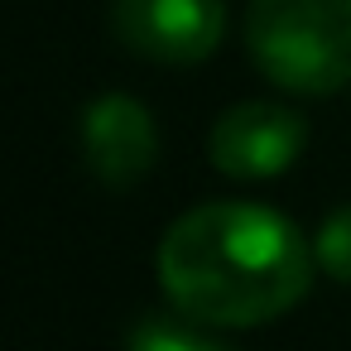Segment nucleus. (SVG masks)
I'll return each mask as SVG.
<instances>
[{
  "label": "nucleus",
  "instance_id": "2",
  "mask_svg": "<svg viewBox=\"0 0 351 351\" xmlns=\"http://www.w3.org/2000/svg\"><path fill=\"white\" fill-rule=\"evenodd\" d=\"M245 49L293 97H332L351 82V0H250Z\"/></svg>",
  "mask_w": 351,
  "mask_h": 351
},
{
  "label": "nucleus",
  "instance_id": "3",
  "mask_svg": "<svg viewBox=\"0 0 351 351\" xmlns=\"http://www.w3.org/2000/svg\"><path fill=\"white\" fill-rule=\"evenodd\" d=\"M111 29L130 53L188 68L217 53L226 34V5L221 0H111Z\"/></svg>",
  "mask_w": 351,
  "mask_h": 351
},
{
  "label": "nucleus",
  "instance_id": "7",
  "mask_svg": "<svg viewBox=\"0 0 351 351\" xmlns=\"http://www.w3.org/2000/svg\"><path fill=\"white\" fill-rule=\"evenodd\" d=\"M313 255H317V265H322L332 279L351 284V202H346V207H337V212L317 226Z\"/></svg>",
  "mask_w": 351,
  "mask_h": 351
},
{
  "label": "nucleus",
  "instance_id": "4",
  "mask_svg": "<svg viewBox=\"0 0 351 351\" xmlns=\"http://www.w3.org/2000/svg\"><path fill=\"white\" fill-rule=\"evenodd\" d=\"M308 145V125L298 111L279 101H241L212 125V164L231 178H279Z\"/></svg>",
  "mask_w": 351,
  "mask_h": 351
},
{
  "label": "nucleus",
  "instance_id": "5",
  "mask_svg": "<svg viewBox=\"0 0 351 351\" xmlns=\"http://www.w3.org/2000/svg\"><path fill=\"white\" fill-rule=\"evenodd\" d=\"M154 154H159V130L135 97L106 92L82 111V159L106 188L140 183L154 169Z\"/></svg>",
  "mask_w": 351,
  "mask_h": 351
},
{
  "label": "nucleus",
  "instance_id": "1",
  "mask_svg": "<svg viewBox=\"0 0 351 351\" xmlns=\"http://www.w3.org/2000/svg\"><path fill=\"white\" fill-rule=\"evenodd\" d=\"M303 231L260 202H202L159 241L169 303L207 327H260L284 317L313 284Z\"/></svg>",
  "mask_w": 351,
  "mask_h": 351
},
{
  "label": "nucleus",
  "instance_id": "6",
  "mask_svg": "<svg viewBox=\"0 0 351 351\" xmlns=\"http://www.w3.org/2000/svg\"><path fill=\"white\" fill-rule=\"evenodd\" d=\"M207 322H197V317H188V313H178V317H145V322H135V332H130V346L125 351H231V346H221L212 332H202Z\"/></svg>",
  "mask_w": 351,
  "mask_h": 351
}]
</instances>
